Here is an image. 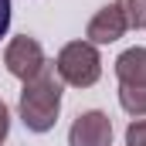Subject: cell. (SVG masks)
I'll use <instances>...</instances> for the list:
<instances>
[{
  "label": "cell",
  "instance_id": "obj_1",
  "mask_svg": "<svg viewBox=\"0 0 146 146\" xmlns=\"http://www.w3.org/2000/svg\"><path fill=\"white\" fill-rule=\"evenodd\" d=\"M61 78L54 72V65H44L34 78L24 82L21 88V99H17V112H21V122L31 129V133H48L54 129L58 122V112H61Z\"/></svg>",
  "mask_w": 146,
  "mask_h": 146
},
{
  "label": "cell",
  "instance_id": "obj_2",
  "mask_svg": "<svg viewBox=\"0 0 146 146\" xmlns=\"http://www.w3.org/2000/svg\"><path fill=\"white\" fill-rule=\"evenodd\" d=\"M54 72L65 85L72 88H92L102 75V58H99V48L88 44V41H72L58 51L54 58Z\"/></svg>",
  "mask_w": 146,
  "mask_h": 146
},
{
  "label": "cell",
  "instance_id": "obj_3",
  "mask_svg": "<svg viewBox=\"0 0 146 146\" xmlns=\"http://www.w3.org/2000/svg\"><path fill=\"white\" fill-rule=\"evenodd\" d=\"M3 65H7V72L14 75V78L27 82V78H34L48 61H44V48L37 44L34 37L21 34V37H10V41H7V48H3Z\"/></svg>",
  "mask_w": 146,
  "mask_h": 146
},
{
  "label": "cell",
  "instance_id": "obj_4",
  "mask_svg": "<svg viewBox=\"0 0 146 146\" xmlns=\"http://www.w3.org/2000/svg\"><path fill=\"white\" fill-rule=\"evenodd\" d=\"M68 146H112V119L99 109L82 112L68 129Z\"/></svg>",
  "mask_w": 146,
  "mask_h": 146
},
{
  "label": "cell",
  "instance_id": "obj_5",
  "mask_svg": "<svg viewBox=\"0 0 146 146\" xmlns=\"http://www.w3.org/2000/svg\"><path fill=\"white\" fill-rule=\"evenodd\" d=\"M126 31H129V27H126V21H122V10H119L115 3H106L102 10L92 14V21H88V27H85V37H88V44L99 48V44L119 41Z\"/></svg>",
  "mask_w": 146,
  "mask_h": 146
},
{
  "label": "cell",
  "instance_id": "obj_6",
  "mask_svg": "<svg viewBox=\"0 0 146 146\" xmlns=\"http://www.w3.org/2000/svg\"><path fill=\"white\" fill-rule=\"evenodd\" d=\"M119 85H146V48H126L115 58Z\"/></svg>",
  "mask_w": 146,
  "mask_h": 146
},
{
  "label": "cell",
  "instance_id": "obj_7",
  "mask_svg": "<svg viewBox=\"0 0 146 146\" xmlns=\"http://www.w3.org/2000/svg\"><path fill=\"white\" fill-rule=\"evenodd\" d=\"M119 106L133 119H146V85H119Z\"/></svg>",
  "mask_w": 146,
  "mask_h": 146
},
{
  "label": "cell",
  "instance_id": "obj_8",
  "mask_svg": "<svg viewBox=\"0 0 146 146\" xmlns=\"http://www.w3.org/2000/svg\"><path fill=\"white\" fill-rule=\"evenodd\" d=\"M115 7L122 10L126 27H133V31L146 27V0H115Z\"/></svg>",
  "mask_w": 146,
  "mask_h": 146
},
{
  "label": "cell",
  "instance_id": "obj_9",
  "mask_svg": "<svg viewBox=\"0 0 146 146\" xmlns=\"http://www.w3.org/2000/svg\"><path fill=\"white\" fill-rule=\"evenodd\" d=\"M10 27V0H0V37Z\"/></svg>",
  "mask_w": 146,
  "mask_h": 146
},
{
  "label": "cell",
  "instance_id": "obj_10",
  "mask_svg": "<svg viewBox=\"0 0 146 146\" xmlns=\"http://www.w3.org/2000/svg\"><path fill=\"white\" fill-rule=\"evenodd\" d=\"M7 133H10V112H7L3 102H0V143L7 139Z\"/></svg>",
  "mask_w": 146,
  "mask_h": 146
}]
</instances>
